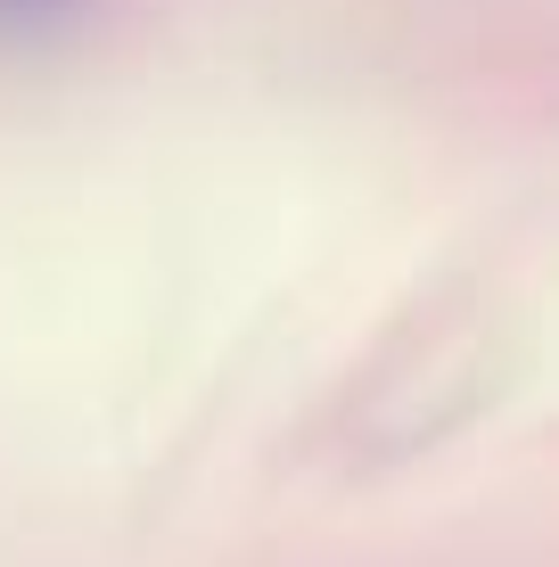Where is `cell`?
Returning <instances> with one entry per match:
<instances>
[{
  "mask_svg": "<svg viewBox=\"0 0 559 567\" xmlns=\"http://www.w3.org/2000/svg\"><path fill=\"white\" fill-rule=\"evenodd\" d=\"M91 0H0V50H42L83 25Z\"/></svg>",
  "mask_w": 559,
  "mask_h": 567,
  "instance_id": "1",
  "label": "cell"
}]
</instances>
